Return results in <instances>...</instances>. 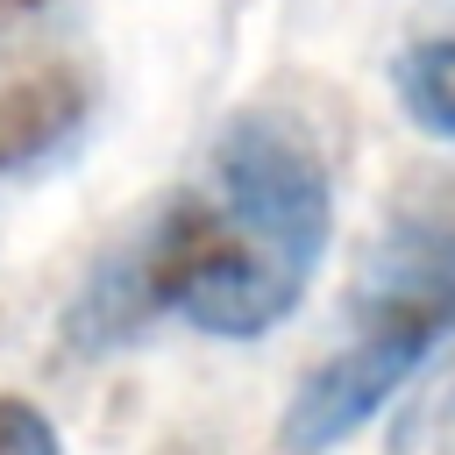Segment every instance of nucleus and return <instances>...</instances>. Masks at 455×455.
<instances>
[{
  "label": "nucleus",
  "instance_id": "obj_1",
  "mask_svg": "<svg viewBox=\"0 0 455 455\" xmlns=\"http://www.w3.org/2000/svg\"><path fill=\"white\" fill-rule=\"evenodd\" d=\"M334 235V171L320 135L277 107H235L206 149V185L164 192L78 277L64 306L71 355H114L156 320L213 341L284 327Z\"/></svg>",
  "mask_w": 455,
  "mask_h": 455
},
{
  "label": "nucleus",
  "instance_id": "obj_2",
  "mask_svg": "<svg viewBox=\"0 0 455 455\" xmlns=\"http://www.w3.org/2000/svg\"><path fill=\"white\" fill-rule=\"evenodd\" d=\"M455 334V199H412L384 220L348 284L341 341L291 384L277 448L334 455L363 434Z\"/></svg>",
  "mask_w": 455,
  "mask_h": 455
},
{
  "label": "nucleus",
  "instance_id": "obj_3",
  "mask_svg": "<svg viewBox=\"0 0 455 455\" xmlns=\"http://www.w3.org/2000/svg\"><path fill=\"white\" fill-rule=\"evenodd\" d=\"M92 114V78L71 64L50 71H21L0 85V178H21L50 156L71 149V135Z\"/></svg>",
  "mask_w": 455,
  "mask_h": 455
},
{
  "label": "nucleus",
  "instance_id": "obj_4",
  "mask_svg": "<svg viewBox=\"0 0 455 455\" xmlns=\"http://www.w3.org/2000/svg\"><path fill=\"white\" fill-rule=\"evenodd\" d=\"M391 92L419 135L455 142V36H419L391 57Z\"/></svg>",
  "mask_w": 455,
  "mask_h": 455
},
{
  "label": "nucleus",
  "instance_id": "obj_5",
  "mask_svg": "<svg viewBox=\"0 0 455 455\" xmlns=\"http://www.w3.org/2000/svg\"><path fill=\"white\" fill-rule=\"evenodd\" d=\"M0 455H64V434L36 398L0 391Z\"/></svg>",
  "mask_w": 455,
  "mask_h": 455
},
{
  "label": "nucleus",
  "instance_id": "obj_6",
  "mask_svg": "<svg viewBox=\"0 0 455 455\" xmlns=\"http://www.w3.org/2000/svg\"><path fill=\"white\" fill-rule=\"evenodd\" d=\"M57 0H0V43H14V36H28L43 14H50Z\"/></svg>",
  "mask_w": 455,
  "mask_h": 455
}]
</instances>
